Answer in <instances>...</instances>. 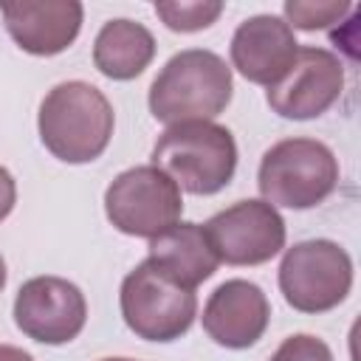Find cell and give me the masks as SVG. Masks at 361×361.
I'll return each mask as SVG.
<instances>
[{
	"instance_id": "1",
	"label": "cell",
	"mask_w": 361,
	"mask_h": 361,
	"mask_svg": "<svg viewBox=\"0 0 361 361\" xmlns=\"http://www.w3.org/2000/svg\"><path fill=\"white\" fill-rule=\"evenodd\" d=\"M113 104L107 96L82 79L59 82L39 104L37 127L45 149L65 164L96 161L113 135Z\"/></svg>"
},
{
	"instance_id": "2",
	"label": "cell",
	"mask_w": 361,
	"mask_h": 361,
	"mask_svg": "<svg viewBox=\"0 0 361 361\" xmlns=\"http://www.w3.org/2000/svg\"><path fill=\"white\" fill-rule=\"evenodd\" d=\"M231 68L206 48L175 54L149 85V113L164 124L212 121L231 102Z\"/></svg>"
},
{
	"instance_id": "3",
	"label": "cell",
	"mask_w": 361,
	"mask_h": 361,
	"mask_svg": "<svg viewBox=\"0 0 361 361\" xmlns=\"http://www.w3.org/2000/svg\"><path fill=\"white\" fill-rule=\"evenodd\" d=\"M152 166L189 195H217L234 178L237 144L214 121L169 124L152 147Z\"/></svg>"
},
{
	"instance_id": "4",
	"label": "cell",
	"mask_w": 361,
	"mask_h": 361,
	"mask_svg": "<svg viewBox=\"0 0 361 361\" xmlns=\"http://www.w3.org/2000/svg\"><path fill=\"white\" fill-rule=\"evenodd\" d=\"M338 183V161L333 149L316 138L276 141L259 161L257 186L274 209H313L333 195Z\"/></svg>"
},
{
	"instance_id": "5",
	"label": "cell",
	"mask_w": 361,
	"mask_h": 361,
	"mask_svg": "<svg viewBox=\"0 0 361 361\" xmlns=\"http://www.w3.org/2000/svg\"><path fill=\"white\" fill-rule=\"evenodd\" d=\"M118 305L124 324L144 341H175L197 316L195 290L161 274L149 259L124 276Z\"/></svg>"
},
{
	"instance_id": "6",
	"label": "cell",
	"mask_w": 361,
	"mask_h": 361,
	"mask_svg": "<svg viewBox=\"0 0 361 361\" xmlns=\"http://www.w3.org/2000/svg\"><path fill=\"white\" fill-rule=\"evenodd\" d=\"M353 288V259L333 240H305L279 262V290L299 313L338 307Z\"/></svg>"
},
{
	"instance_id": "7",
	"label": "cell",
	"mask_w": 361,
	"mask_h": 361,
	"mask_svg": "<svg viewBox=\"0 0 361 361\" xmlns=\"http://www.w3.org/2000/svg\"><path fill=\"white\" fill-rule=\"evenodd\" d=\"M107 220L130 237H158L169 226L180 223L183 197L180 189L152 164L124 169L104 192Z\"/></svg>"
},
{
	"instance_id": "8",
	"label": "cell",
	"mask_w": 361,
	"mask_h": 361,
	"mask_svg": "<svg viewBox=\"0 0 361 361\" xmlns=\"http://www.w3.org/2000/svg\"><path fill=\"white\" fill-rule=\"evenodd\" d=\"M203 231L226 265H262L285 248V220L265 200H240L209 217Z\"/></svg>"
},
{
	"instance_id": "9",
	"label": "cell",
	"mask_w": 361,
	"mask_h": 361,
	"mask_svg": "<svg viewBox=\"0 0 361 361\" xmlns=\"http://www.w3.org/2000/svg\"><path fill=\"white\" fill-rule=\"evenodd\" d=\"M344 87V65L336 54L305 45L296 51L288 73L268 87V107L293 121H307L327 113Z\"/></svg>"
},
{
	"instance_id": "10",
	"label": "cell",
	"mask_w": 361,
	"mask_h": 361,
	"mask_svg": "<svg viewBox=\"0 0 361 361\" xmlns=\"http://www.w3.org/2000/svg\"><path fill=\"white\" fill-rule=\"evenodd\" d=\"M17 327L39 344H68L87 322L85 293L62 276H34L14 299Z\"/></svg>"
},
{
	"instance_id": "11",
	"label": "cell",
	"mask_w": 361,
	"mask_h": 361,
	"mask_svg": "<svg viewBox=\"0 0 361 361\" xmlns=\"http://www.w3.org/2000/svg\"><path fill=\"white\" fill-rule=\"evenodd\" d=\"M0 14L25 54L56 56L79 37L85 8L76 0H0Z\"/></svg>"
},
{
	"instance_id": "12",
	"label": "cell",
	"mask_w": 361,
	"mask_h": 361,
	"mask_svg": "<svg viewBox=\"0 0 361 361\" xmlns=\"http://www.w3.org/2000/svg\"><path fill=\"white\" fill-rule=\"evenodd\" d=\"M271 322V305L259 285L226 279L203 307L206 336L226 350H248L262 338Z\"/></svg>"
},
{
	"instance_id": "13",
	"label": "cell",
	"mask_w": 361,
	"mask_h": 361,
	"mask_svg": "<svg viewBox=\"0 0 361 361\" xmlns=\"http://www.w3.org/2000/svg\"><path fill=\"white\" fill-rule=\"evenodd\" d=\"M299 51V42L293 37V28L274 14H254L243 20L231 37V65L254 85H276L293 56Z\"/></svg>"
},
{
	"instance_id": "14",
	"label": "cell",
	"mask_w": 361,
	"mask_h": 361,
	"mask_svg": "<svg viewBox=\"0 0 361 361\" xmlns=\"http://www.w3.org/2000/svg\"><path fill=\"white\" fill-rule=\"evenodd\" d=\"M147 259L161 274H166L169 279L192 290L200 282H206L220 265L203 226L197 223H175L158 237H152Z\"/></svg>"
},
{
	"instance_id": "15",
	"label": "cell",
	"mask_w": 361,
	"mask_h": 361,
	"mask_svg": "<svg viewBox=\"0 0 361 361\" xmlns=\"http://www.w3.org/2000/svg\"><path fill=\"white\" fill-rule=\"evenodd\" d=\"M155 56V37L135 20H110L93 42V65L116 82L141 76Z\"/></svg>"
},
{
	"instance_id": "16",
	"label": "cell",
	"mask_w": 361,
	"mask_h": 361,
	"mask_svg": "<svg viewBox=\"0 0 361 361\" xmlns=\"http://www.w3.org/2000/svg\"><path fill=\"white\" fill-rule=\"evenodd\" d=\"M155 14L164 20L169 31L192 34V31L209 28L223 14V3L220 0H161L155 3Z\"/></svg>"
},
{
	"instance_id": "17",
	"label": "cell",
	"mask_w": 361,
	"mask_h": 361,
	"mask_svg": "<svg viewBox=\"0 0 361 361\" xmlns=\"http://www.w3.org/2000/svg\"><path fill=\"white\" fill-rule=\"evenodd\" d=\"M353 11L350 3L344 0H333V3H305V0H288L285 3V23L290 28H302V31H316V28H327L338 20H344V14Z\"/></svg>"
},
{
	"instance_id": "18",
	"label": "cell",
	"mask_w": 361,
	"mask_h": 361,
	"mask_svg": "<svg viewBox=\"0 0 361 361\" xmlns=\"http://www.w3.org/2000/svg\"><path fill=\"white\" fill-rule=\"evenodd\" d=\"M271 361H333V353L322 338L310 333H296L276 347Z\"/></svg>"
},
{
	"instance_id": "19",
	"label": "cell",
	"mask_w": 361,
	"mask_h": 361,
	"mask_svg": "<svg viewBox=\"0 0 361 361\" xmlns=\"http://www.w3.org/2000/svg\"><path fill=\"white\" fill-rule=\"evenodd\" d=\"M14 203H17V183H14L11 172L6 166H0V223L11 214Z\"/></svg>"
},
{
	"instance_id": "20",
	"label": "cell",
	"mask_w": 361,
	"mask_h": 361,
	"mask_svg": "<svg viewBox=\"0 0 361 361\" xmlns=\"http://www.w3.org/2000/svg\"><path fill=\"white\" fill-rule=\"evenodd\" d=\"M0 361H34L31 353L14 347V344H0Z\"/></svg>"
},
{
	"instance_id": "21",
	"label": "cell",
	"mask_w": 361,
	"mask_h": 361,
	"mask_svg": "<svg viewBox=\"0 0 361 361\" xmlns=\"http://www.w3.org/2000/svg\"><path fill=\"white\" fill-rule=\"evenodd\" d=\"M3 285H6V262L0 257V290H3Z\"/></svg>"
},
{
	"instance_id": "22",
	"label": "cell",
	"mask_w": 361,
	"mask_h": 361,
	"mask_svg": "<svg viewBox=\"0 0 361 361\" xmlns=\"http://www.w3.org/2000/svg\"><path fill=\"white\" fill-rule=\"evenodd\" d=\"M102 361H133V358H102Z\"/></svg>"
}]
</instances>
